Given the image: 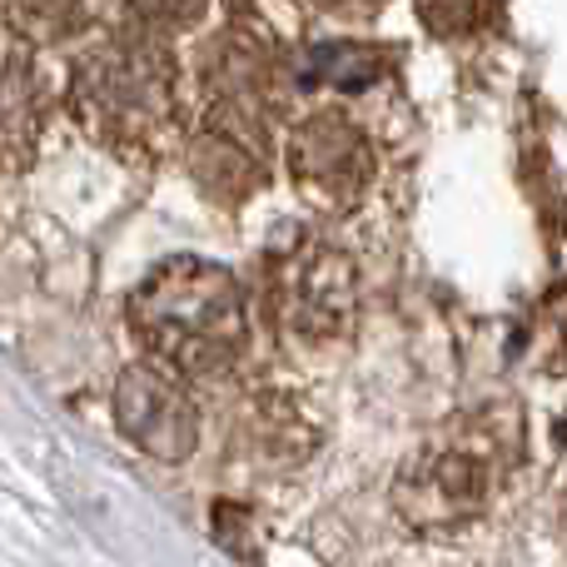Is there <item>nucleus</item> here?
<instances>
[{"label":"nucleus","mask_w":567,"mask_h":567,"mask_svg":"<svg viewBox=\"0 0 567 567\" xmlns=\"http://www.w3.org/2000/svg\"><path fill=\"white\" fill-rule=\"evenodd\" d=\"M115 419L135 449L159 463H185L195 449V403L155 369H130L115 393Z\"/></svg>","instance_id":"f03ea898"},{"label":"nucleus","mask_w":567,"mask_h":567,"mask_svg":"<svg viewBox=\"0 0 567 567\" xmlns=\"http://www.w3.org/2000/svg\"><path fill=\"white\" fill-rule=\"evenodd\" d=\"M135 323L150 333L169 363L189 373L219 369L245 339L239 289L229 275H219L205 259H169L155 279L140 289Z\"/></svg>","instance_id":"f257e3e1"}]
</instances>
